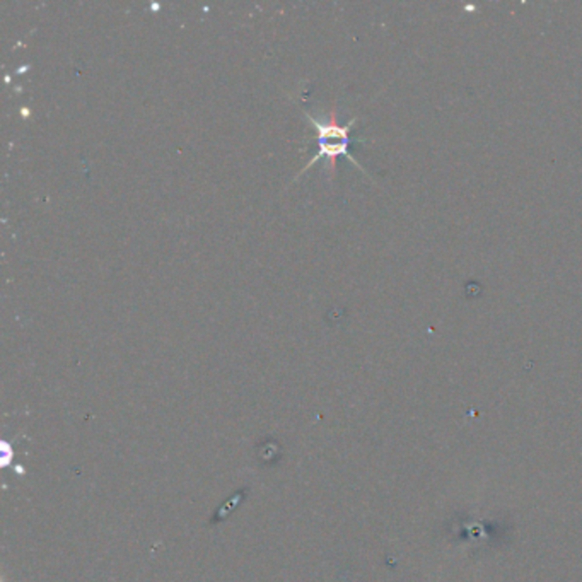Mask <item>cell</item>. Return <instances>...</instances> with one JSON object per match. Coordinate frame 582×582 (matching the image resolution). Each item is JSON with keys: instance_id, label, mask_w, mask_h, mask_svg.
Segmentation results:
<instances>
[{"instance_id": "obj_1", "label": "cell", "mask_w": 582, "mask_h": 582, "mask_svg": "<svg viewBox=\"0 0 582 582\" xmlns=\"http://www.w3.org/2000/svg\"><path fill=\"white\" fill-rule=\"evenodd\" d=\"M306 117H308L311 127L318 131L316 138H318V147H320V150H318V154H314L313 157H311V161L308 162V164L302 167L301 173H306V171H308L314 162L320 161L321 157H326V169H328L330 174L333 176L335 164H337V162H335L337 155H345V157L349 159L354 166L364 171V167L358 164L357 159L354 157L349 150V146H350L349 131L352 130L354 125H356L357 118H352L349 123L342 125V123H338V119H337V110H332L328 115H323V117H313V115H309V113H306Z\"/></svg>"}]
</instances>
